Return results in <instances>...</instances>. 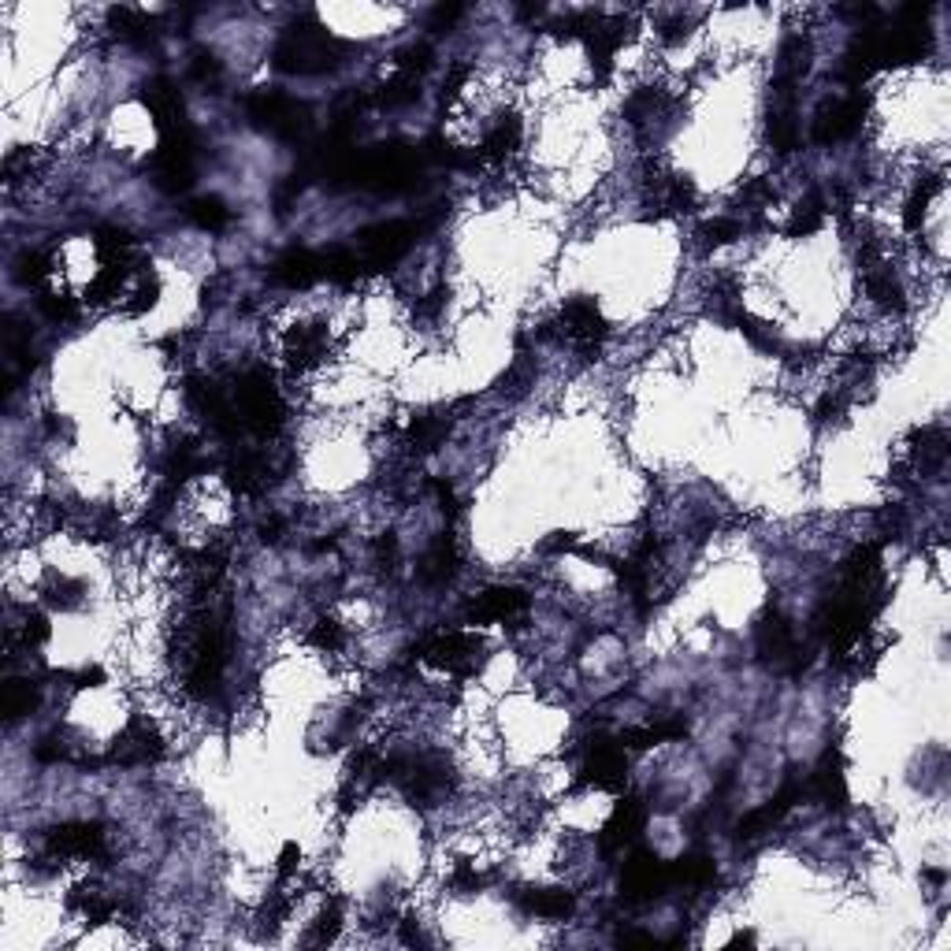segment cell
Here are the masks:
<instances>
[{
    "instance_id": "cell-33",
    "label": "cell",
    "mask_w": 951,
    "mask_h": 951,
    "mask_svg": "<svg viewBox=\"0 0 951 951\" xmlns=\"http://www.w3.org/2000/svg\"><path fill=\"white\" fill-rule=\"evenodd\" d=\"M320 264H324V279H331V283H353L357 275L365 272V261L357 253H350V249H327Z\"/></svg>"
},
{
    "instance_id": "cell-3",
    "label": "cell",
    "mask_w": 951,
    "mask_h": 951,
    "mask_svg": "<svg viewBox=\"0 0 951 951\" xmlns=\"http://www.w3.org/2000/svg\"><path fill=\"white\" fill-rule=\"evenodd\" d=\"M194 160H197V138L190 127L183 131H171L160 138V149L153 157V175H157V186L168 190V194H183L194 186Z\"/></svg>"
},
{
    "instance_id": "cell-55",
    "label": "cell",
    "mask_w": 951,
    "mask_h": 951,
    "mask_svg": "<svg viewBox=\"0 0 951 951\" xmlns=\"http://www.w3.org/2000/svg\"><path fill=\"white\" fill-rule=\"evenodd\" d=\"M621 944H628V948H658V940H654V937H639V933H628V937H621Z\"/></svg>"
},
{
    "instance_id": "cell-15",
    "label": "cell",
    "mask_w": 951,
    "mask_h": 951,
    "mask_svg": "<svg viewBox=\"0 0 951 951\" xmlns=\"http://www.w3.org/2000/svg\"><path fill=\"white\" fill-rule=\"evenodd\" d=\"M142 101H145V108H149V116H153V123H157V127H160V134L183 131V127H186L183 93L175 90V82H168V79H153V82H145Z\"/></svg>"
},
{
    "instance_id": "cell-52",
    "label": "cell",
    "mask_w": 951,
    "mask_h": 951,
    "mask_svg": "<svg viewBox=\"0 0 951 951\" xmlns=\"http://www.w3.org/2000/svg\"><path fill=\"white\" fill-rule=\"evenodd\" d=\"M298 862H301L298 844H287L283 847V855H279V877H290V873L298 870Z\"/></svg>"
},
{
    "instance_id": "cell-1",
    "label": "cell",
    "mask_w": 951,
    "mask_h": 951,
    "mask_svg": "<svg viewBox=\"0 0 951 951\" xmlns=\"http://www.w3.org/2000/svg\"><path fill=\"white\" fill-rule=\"evenodd\" d=\"M235 409L242 428L253 431L257 439H268L275 431L283 428L287 420V405L279 398V387H275V376L268 368H249L242 372L235 383Z\"/></svg>"
},
{
    "instance_id": "cell-21",
    "label": "cell",
    "mask_w": 951,
    "mask_h": 951,
    "mask_svg": "<svg viewBox=\"0 0 951 951\" xmlns=\"http://www.w3.org/2000/svg\"><path fill=\"white\" fill-rule=\"evenodd\" d=\"M457 543H454V535L450 532H443L435 543H431V550L424 554V561H420V580L424 584H446L450 576L457 573Z\"/></svg>"
},
{
    "instance_id": "cell-13",
    "label": "cell",
    "mask_w": 951,
    "mask_h": 951,
    "mask_svg": "<svg viewBox=\"0 0 951 951\" xmlns=\"http://www.w3.org/2000/svg\"><path fill=\"white\" fill-rule=\"evenodd\" d=\"M528 610V595L521 587H487L469 602V621L472 625H498V621H513Z\"/></svg>"
},
{
    "instance_id": "cell-50",
    "label": "cell",
    "mask_w": 951,
    "mask_h": 951,
    "mask_svg": "<svg viewBox=\"0 0 951 951\" xmlns=\"http://www.w3.org/2000/svg\"><path fill=\"white\" fill-rule=\"evenodd\" d=\"M194 79H197V82H205V86H209V82H216V79H220V60H216V56H205V53H201V56L194 60Z\"/></svg>"
},
{
    "instance_id": "cell-16",
    "label": "cell",
    "mask_w": 951,
    "mask_h": 951,
    "mask_svg": "<svg viewBox=\"0 0 951 951\" xmlns=\"http://www.w3.org/2000/svg\"><path fill=\"white\" fill-rule=\"evenodd\" d=\"M561 324H565V335L573 342H580L584 350H595L602 342V335H606V320H602L599 305L591 298H573L565 301V309H561Z\"/></svg>"
},
{
    "instance_id": "cell-40",
    "label": "cell",
    "mask_w": 951,
    "mask_h": 951,
    "mask_svg": "<svg viewBox=\"0 0 951 951\" xmlns=\"http://www.w3.org/2000/svg\"><path fill=\"white\" fill-rule=\"evenodd\" d=\"M743 235V227L736 220H729V216H717V220H706L703 227H699V238H703L706 249L714 246H729V242H736V238Z\"/></svg>"
},
{
    "instance_id": "cell-41",
    "label": "cell",
    "mask_w": 951,
    "mask_h": 951,
    "mask_svg": "<svg viewBox=\"0 0 951 951\" xmlns=\"http://www.w3.org/2000/svg\"><path fill=\"white\" fill-rule=\"evenodd\" d=\"M38 309L49 316L53 324H71V320H79V305L67 298V294H41Z\"/></svg>"
},
{
    "instance_id": "cell-43",
    "label": "cell",
    "mask_w": 951,
    "mask_h": 951,
    "mask_svg": "<svg viewBox=\"0 0 951 951\" xmlns=\"http://www.w3.org/2000/svg\"><path fill=\"white\" fill-rule=\"evenodd\" d=\"M309 643L313 647H320V651H339L342 643H346V632H342L339 621H331V617H324V621H316L313 632H309Z\"/></svg>"
},
{
    "instance_id": "cell-48",
    "label": "cell",
    "mask_w": 951,
    "mask_h": 951,
    "mask_svg": "<svg viewBox=\"0 0 951 951\" xmlns=\"http://www.w3.org/2000/svg\"><path fill=\"white\" fill-rule=\"evenodd\" d=\"M19 264H23L19 279H23V283H30V287H38L41 279L49 275V257H45V253H27V257H23Z\"/></svg>"
},
{
    "instance_id": "cell-39",
    "label": "cell",
    "mask_w": 951,
    "mask_h": 951,
    "mask_svg": "<svg viewBox=\"0 0 951 951\" xmlns=\"http://www.w3.org/2000/svg\"><path fill=\"white\" fill-rule=\"evenodd\" d=\"M918 439H922V446H914L918 465H922V469H940V465H944V457H948V439H944V431H940V428H925Z\"/></svg>"
},
{
    "instance_id": "cell-25",
    "label": "cell",
    "mask_w": 951,
    "mask_h": 951,
    "mask_svg": "<svg viewBox=\"0 0 951 951\" xmlns=\"http://www.w3.org/2000/svg\"><path fill=\"white\" fill-rule=\"evenodd\" d=\"M792 799H795V788H784L781 795H773V799H769L766 807L751 810V814L740 821V836H743V840H755V836L769 833V825H777V821L784 818V810L792 807Z\"/></svg>"
},
{
    "instance_id": "cell-6",
    "label": "cell",
    "mask_w": 951,
    "mask_h": 951,
    "mask_svg": "<svg viewBox=\"0 0 951 951\" xmlns=\"http://www.w3.org/2000/svg\"><path fill=\"white\" fill-rule=\"evenodd\" d=\"M480 639L472 632H443L424 643V662L443 669V673H454V677H472L476 665H480Z\"/></svg>"
},
{
    "instance_id": "cell-23",
    "label": "cell",
    "mask_w": 951,
    "mask_h": 951,
    "mask_svg": "<svg viewBox=\"0 0 951 951\" xmlns=\"http://www.w3.org/2000/svg\"><path fill=\"white\" fill-rule=\"evenodd\" d=\"M758 651H762V658H769V662H784V658L795 651L792 625L784 621L781 613H769L766 621L758 625Z\"/></svg>"
},
{
    "instance_id": "cell-14",
    "label": "cell",
    "mask_w": 951,
    "mask_h": 951,
    "mask_svg": "<svg viewBox=\"0 0 951 951\" xmlns=\"http://www.w3.org/2000/svg\"><path fill=\"white\" fill-rule=\"evenodd\" d=\"M283 357L294 372L324 365L327 357V327L324 324H294L283 339Z\"/></svg>"
},
{
    "instance_id": "cell-54",
    "label": "cell",
    "mask_w": 951,
    "mask_h": 951,
    "mask_svg": "<svg viewBox=\"0 0 951 951\" xmlns=\"http://www.w3.org/2000/svg\"><path fill=\"white\" fill-rule=\"evenodd\" d=\"M446 305V290H435L428 294V301H420V316H435Z\"/></svg>"
},
{
    "instance_id": "cell-29",
    "label": "cell",
    "mask_w": 951,
    "mask_h": 951,
    "mask_svg": "<svg viewBox=\"0 0 951 951\" xmlns=\"http://www.w3.org/2000/svg\"><path fill=\"white\" fill-rule=\"evenodd\" d=\"M71 907L86 918V922H93V925H105V922H112V914H116V903L101 892V888H75L71 892Z\"/></svg>"
},
{
    "instance_id": "cell-24",
    "label": "cell",
    "mask_w": 951,
    "mask_h": 951,
    "mask_svg": "<svg viewBox=\"0 0 951 951\" xmlns=\"http://www.w3.org/2000/svg\"><path fill=\"white\" fill-rule=\"evenodd\" d=\"M521 119L517 116H502L491 123V131L483 134V145H480V157L483 160H506L517 145H521Z\"/></svg>"
},
{
    "instance_id": "cell-34",
    "label": "cell",
    "mask_w": 951,
    "mask_h": 951,
    "mask_svg": "<svg viewBox=\"0 0 951 951\" xmlns=\"http://www.w3.org/2000/svg\"><path fill=\"white\" fill-rule=\"evenodd\" d=\"M669 881L699 888L706 885V881H714V862L706 859V855H684V859L669 862Z\"/></svg>"
},
{
    "instance_id": "cell-5",
    "label": "cell",
    "mask_w": 951,
    "mask_h": 951,
    "mask_svg": "<svg viewBox=\"0 0 951 951\" xmlns=\"http://www.w3.org/2000/svg\"><path fill=\"white\" fill-rule=\"evenodd\" d=\"M49 859H108L105 829L97 821H64L45 833Z\"/></svg>"
},
{
    "instance_id": "cell-53",
    "label": "cell",
    "mask_w": 951,
    "mask_h": 951,
    "mask_svg": "<svg viewBox=\"0 0 951 951\" xmlns=\"http://www.w3.org/2000/svg\"><path fill=\"white\" fill-rule=\"evenodd\" d=\"M543 550H547V554H565V550H576V539L565 532H554V539H547Z\"/></svg>"
},
{
    "instance_id": "cell-37",
    "label": "cell",
    "mask_w": 951,
    "mask_h": 951,
    "mask_svg": "<svg viewBox=\"0 0 951 951\" xmlns=\"http://www.w3.org/2000/svg\"><path fill=\"white\" fill-rule=\"evenodd\" d=\"M34 703H38V691L30 688L27 680H8V684H4V717H8V721L27 717L30 710H34Z\"/></svg>"
},
{
    "instance_id": "cell-46",
    "label": "cell",
    "mask_w": 951,
    "mask_h": 951,
    "mask_svg": "<svg viewBox=\"0 0 951 951\" xmlns=\"http://www.w3.org/2000/svg\"><path fill=\"white\" fill-rule=\"evenodd\" d=\"M45 639H49L45 617H41V613H30L27 621L19 625V643H23V647H38V643H45Z\"/></svg>"
},
{
    "instance_id": "cell-12",
    "label": "cell",
    "mask_w": 951,
    "mask_h": 951,
    "mask_svg": "<svg viewBox=\"0 0 951 951\" xmlns=\"http://www.w3.org/2000/svg\"><path fill=\"white\" fill-rule=\"evenodd\" d=\"M862 116H866V101H862L859 93H855V97H844V101L821 105L818 116H814V142L821 145L844 142V138H851V134L862 127Z\"/></svg>"
},
{
    "instance_id": "cell-22",
    "label": "cell",
    "mask_w": 951,
    "mask_h": 951,
    "mask_svg": "<svg viewBox=\"0 0 951 951\" xmlns=\"http://www.w3.org/2000/svg\"><path fill=\"white\" fill-rule=\"evenodd\" d=\"M810 784H814V792L829 803V807H844L847 803V781H844V762H840V755L836 751H829V755L821 758V766L814 769V777H810Z\"/></svg>"
},
{
    "instance_id": "cell-17",
    "label": "cell",
    "mask_w": 951,
    "mask_h": 951,
    "mask_svg": "<svg viewBox=\"0 0 951 951\" xmlns=\"http://www.w3.org/2000/svg\"><path fill=\"white\" fill-rule=\"evenodd\" d=\"M272 279L290 290H305V287H313L316 279H324V264H320V257L309 253V249H290V253H283V257L272 264Z\"/></svg>"
},
{
    "instance_id": "cell-36",
    "label": "cell",
    "mask_w": 951,
    "mask_h": 951,
    "mask_svg": "<svg viewBox=\"0 0 951 951\" xmlns=\"http://www.w3.org/2000/svg\"><path fill=\"white\" fill-rule=\"evenodd\" d=\"M420 97V79H409V75H402V71H394V79H387L383 86H379L376 101L383 108H402V105H413Z\"/></svg>"
},
{
    "instance_id": "cell-44",
    "label": "cell",
    "mask_w": 951,
    "mask_h": 951,
    "mask_svg": "<svg viewBox=\"0 0 951 951\" xmlns=\"http://www.w3.org/2000/svg\"><path fill=\"white\" fill-rule=\"evenodd\" d=\"M428 67H431V49H428V45H409L405 53H398V71H402V75H409V79H420Z\"/></svg>"
},
{
    "instance_id": "cell-32",
    "label": "cell",
    "mask_w": 951,
    "mask_h": 951,
    "mask_svg": "<svg viewBox=\"0 0 951 951\" xmlns=\"http://www.w3.org/2000/svg\"><path fill=\"white\" fill-rule=\"evenodd\" d=\"M205 469H209V461H205V454L197 450V443H179L175 450H171V457H168V480L171 483H183Z\"/></svg>"
},
{
    "instance_id": "cell-10",
    "label": "cell",
    "mask_w": 951,
    "mask_h": 951,
    "mask_svg": "<svg viewBox=\"0 0 951 951\" xmlns=\"http://www.w3.org/2000/svg\"><path fill=\"white\" fill-rule=\"evenodd\" d=\"M625 747L621 740H599L587 747L584 769H580V781L591 784V788H602V792H617L625 784Z\"/></svg>"
},
{
    "instance_id": "cell-30",
    "label": "cell",
    "mask_w": 951,
    "mask_h": 951,
    "mask_svg": "<svg viewBox=\"0 0 951 951\" xmlns=\"http://www.w3.org/2000/svg\"><path fill=\"white\" fill-rule=\"evenodd\" d=\"M684 725L680 721H665V725H643V729H628L621 736V747H632V751H647V747H658L665 740H680L684 736Z\"/></svg>"
},
{
    "instance_id": "cell-8",
    "label": "cell",
    "mask_w": 951,
    "mask_h": 951,
    "mask_svg": "<svg viewBox=\"0 0 951 951\" xmlns=\"http://www.w3.org/2000/svg\"><path fill=\"white\" fill-rule=\"evenodd\" d=\"M357 238H361V253L357 257L365 261V268H387V264H394L405 249L413 246L417 223H376V227L361 231Z\"/></svg>"
},
{
    "instance_id": "cell-18",
    "label": "cell",
    "mask_w": 951,
    "mask_h": 951,
    "mask_svg": "<svg viewBox=\"0 0 951 951\" xmlns=\"http://www.w3.org/2000/svg\"><path fill=\"white\" fill-rule=\"evenodd\" d=\"M643 803L639 799H621L617 807H613L610 821L602 825V847L606 851H621V847L628 844V840H636V833L643 829Z\"/></svg>"
},
{
    "instance_id": "cell-20",
    "label": "cell",
    "mask_w": 951,
    "mask_h": 951,
    "mask_svg": "<svg viewBox=\"0 0 951 951\" xmlns=\"http://www.w3.org/2000/svg\"><path fill=\"white\" fill-rule=\"evenodd\" d=\"M227 483L235 487L238 495H261L268 487V461L261 454H253V450H242L227 465Z\"/></svg>"
},
{
    "instance_id": "cell-26",
    "label": "cell",
    "mask_w": 951,
    "mask_h": 951,
    "mask_svg": "<svg viewBox=\"0 0 951 951\" xmlns=\"http://www.w3.org/2000/svg\"><path fill=\"white\" fill-rule=\"evenodd\" d=\"M866 294L877 305H885V309H903V287H899L892 268H885V264H870L866 268Z\"/></svg>"
},
{
    "instance_id": "cell-2",
    "label": "cell",
    "mask_w": 951,
    "mask_h": 951,
    "mask_svg": "<svg viewBox=\"0 0 951 951\" xmlns=\"http://www.w3.org/2000/svg\"><path fill=\"white\" fill-rule=\"evenodd\" d=\"M342 53H346V45L331 38L327 30H290L287 38L275 45V67L287 75H324L342 64Z\"/></svg>"
},
{
    "instance_id": "cell-49",
    "label": "cell",
    "mask_w": 951,
    "mask_h": 951,
    "mask_svg": "<svg viewBox=\"0 0 951 951\" xmlns=\"http://www.w3.org/2000/svg\"><path fill=\"white\" fill-rule=\"evenodd\" d=\"M450 885L461 888V892H476V888L483 885V877L476 873V866H469V862H461L454 870V877H450Z\"/></svg>"
},
{
    "instance_id": "cell-45",
    "label": "cell",
    "mask_w": 951,
    "mask_h": 951,
    "mask_svg": "<svg viewBox=\"0 0 951 951\" xmlns=\"http://www.w3.org/2000/svg\"><path fill=\"white\" fill-rule=\"evenodd\" d=\"M157 294H160L157 279H142V283H138V290L131 294L134 301H127V313L138 316V313H145V309H153V305H157Z\"/></svg>"
},
{
    "instance_id": "cell-7",
    "label": "cell",
    "mask_w": 951,
    "mask_h": 951,
    "mask_svg": "<svg viewBox=\"0 0 951 951\" xmlns=\"http://www.w3.org/2000/svg\"><path fill=\"white\" fill-rule=\"evenodd\" d=\"M186 398L194 402L197 413L209 420V428L216 431V435H223V439H235L238 431H246L242 428V420H238L235 402H231L212 379H205V376L186 379Z\"/></svg>"
},
{
    "instance_id": "cell-42",
    "label": "cell",
    "mask_w": 951,
    "mask_h": 951,
    "mask_svg": "<svg viewBox=\"0 0 951 951\" xmlns=\"http://www.w3.org/2000/svg\"><path fill=\"white\" fill-rule=\"evenodd\" d=\"M339 925H342V907L331 899L324 907V914L316 918L313 933H309V944H331V940L339 937Z\"/></svg>"
},
{
    "instance_id": "cell-9",
    "label": "cell",
    "mask_w": 951,
    "mask_h": 951,
    "mask_svg": "<svg viewBox=\"0 0 951 951\" xmlns=\"http://www.w3.org/2000/svg\"><path fill=\"white\" fill-rule=\"evenodd\" d=\"M164 758V740H160V732L145 721V717H134L127 729L119 732L116 743H112V751H108V762L112 766H153V762H160Z\"/></svg>"
},
{
    "instance_id": "cell-11",
    "label": "cell",
    "mask_w": 951,
    "mask_h": 951,
    "mask_svg": "<svg viewBox=\"0 0 951 951\" xmlns=\"http://www.w3.org/2000/svg\"><path fill=\"white\" fill-rule=\"evenodd\" d=\"M665 885H673V881H669V862H662L658 855H651V851H636V855L625 862V870H621V892H625V899H632V903L662 896Z\"/></svg>"
},
{
    "instance_id": "cell-47",
    "label": "cell",
    "mask_w": 951,
    "mask_h": 951,
    "mask_svg": "<svg viewBox=\"0 0 951 951\" xmlns=\"http://www.w3.org/2000/svg\"><path fill=\"white\" fill-rule=\"evenodd\" d=\"M743 205H751V209H762V205H769V201H777V190L766 183V179H751V183L743 186Z\"/></svg>"
},
{
    "instance_id": "cell-38",
    "label": "cell",
    "mask_w": 951,
    "mask_h": 951,
    "mask_svg": "<svg viewBox=\"0 0 951 951\" xmlns=\"http://www.w3.org/2000/svg\"><path fill=\"white\" fill-rule=\"evenodd\" d=\"M108 19H112L119 38H145V34H153V15L138 12V8H112Z\"/></svg>"
},
{
    "instance_id": "cell-27",
    "label": "cell",
    "mask_w": 951,
    "mask_h": 951,
    "mask_svg": "<svg viewBox=\"0 0 951 951\" xmlns=\"http://www.w3.org/2000/svg\"><path fill=\"white\" fill-rule=\"evenodd\" d=\"M446 431H450V420L439 417V413L417 417L413 424H409V446H413L417 454H431V450H439V446H443Z\"/></svg>"
},
{
    "instance_id": "cell-19",
    "label": "cell",
    "mask_w": 951,
    "mask_h": 951,
    "mask_svg": "<svg viewBox=\"0 0 951 951\" xmlns=\"http://www.w3.org/2000/svg\"><path fill=\"white\" fill-rule=\"evenodd\" d=\"M521 907L532 918H547V922H565L576 911V896L565 888H528L521 892Z\"/></svg>"
},
{
    "instance_id": "cell-4",
    "label": "cell",
    "mask_w": 951,
    "mask_h": 951,
    "mask_svg": "<svg viewBox=\"0 0 951 951\" xmlns=\"http://www.w3.org/2000/svg\"><path fill=\"white\" fill-rule=\"evenodd\" d=\"M249 119L264 131H272L275 138H283V142H298L301 134L309 131V112L279 90L253 93L249 97Z\"/></svg>"
},
{
    "instance_id": "cell-28",
    "label": "cell",
    "mask_w": 951,
    "mask_h": 951,
    "mask_svg": "<svg viewBox=\"0 0 951 951\" xmlns=\"http://www.w3.org/2000/svg\"><path fill=\"white\" fill-rule=\"evenodd\" d=\"M825 197L821 194H810V197H803L799 205H795V212H792V220H788V238H807V235H814L818 231L821 223H825Z\"/></svg>"
},
{
    "instance_id": "cell-31",
    "label": "cell",
    "mask_w": 951,
    "mask_h": 951,
    "mask_svg": "<svg viewBox=\"0 0 951 951\" xmlns=\"http://www.w3.org/2000/svg\"><path fill=\"white\" fill-rule=\"evenodd\" d=\"M937 190H940V175H929V179H922V183L914 186V194L907 197V209H903V227H907V231H922L929 201L937 197Z\"/></svg>"
},
{
    "instance_id": "cell-35",
    "label": "cell",
    "mask_w": 951,
    "mask_h": 951,
    "mask_svg": "<svg viewBox=\"0 0 951 951\" xmlns=\"http://www.w3.org/2000/svg\"><path fill=\"white\" fill-rule=\"evenodd\" d=\"M190 220L201 227V231H223L227 223H231V209L223 205L220 197H197V201H190Z\"/></svg>"
},
{
    "instance_id": "cell-51",
    "label": "cell",
    "mask_w": 951,
    "mask_h": 951,
    "mask_svg": "<svg viewBox=\"0 0 951 951\" xmlns=\"http://www.w3.org/2000/svg\"><path fill=\"white\" fill-rule=\"evenodd\" d=\"M844 409H847V398L840 391L836 394H825L821 398V405H818V417L821 420H836V417H844Z\"/></svg>"
}]
</instances>
